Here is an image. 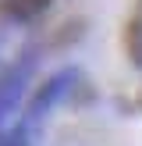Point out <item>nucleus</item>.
<instances>
[{
	"mask_svg": "<svg viewBox=\"0 0 142 146\" xmlns=\"http://www.w3.org/2000/svg\"><path fill=\"white\" fill-rule=\"evenodd\" d=\"M75 82H78V68H75V64H68V68H57L53 75H46V78H43V82L32 89V96H28L25 114H21V118L32 121V125H39V121L46 118V114L53 111L57 104H60V100H68V96H71Z\"/></svg>",
	"mask_w": 142,
	"mask_h": 146,
	"instance_id": "f257e3e1",
	"label": "nucleus"
},
{
	"mask_svg": "<svg viewBox=\"0 0 142 146\" xmlns=\"http://www.w3.org/2000/svg\"><path fill=\"white\" fill-rule=\"evenodd\" d=\"M32 68H36V54L25 50L18 61H11V68L0 75V132L7 128L11 114L21 107L25 100V89H28V78H32Z\"/></svg>",
	"mask_w": 142,
	"mask_h": 146,
	"instance_id": "f03ea898",
	"label": "nucleus"
},
{
	"mask_svg": "<svg viewBox=\"0 0 142 146\" xmlns=\"http://www.w3.org/2000/svg\"><path fill=\"white\" fill-rule=\"evenodd\" d=\"M53 0H0V14H4L11 25H32L36 18L50 11Z\"/></svg>",
	"mask_w": 142,
	"mask_h": 146,
	"instance_id": "7ed1b4c3",
	"label": "nucleus"
},
{
	"mask_svg": "<svg viewBox=\"0 0 142 146\" xmlns=\"http://www.w3.org/2000/svg\"><path fill=\"white\" fill-rule=\"evenodd\" d=\"M124 54H128V61L142 71V14L139 11H135L131 18H128V25H124Z\"/></svg>",
	"mask_w": 142,
	"mask_h": 146,
	"instance_id": "20e7f679",
	"label": "nucleus"
},
{
	"mask_svg": "<svg viewBox=\"0 0 142 146\" xmlns=\"http://www.w3.org/2000/svg\"><path fill=\"white\" fill-rule=\"evenodd\" d=\"M32 121L18 118L14 125H7L4 132H0V146H32Z\"/></svg>",
	"mask_w": 142,
	"mask_h": 146,
	"instance_id": "39448f33",
	"label": "nucleus"
},
{
	"mask_svg": "<svg viewBox=\"0 0 142 146\" xmlns=\"http://www.w3.org/2000/svg\"><path fill=\"white\" fill-rule=\"evenodd\" d=\"M135 11H139V14H142V0H139V7H135Z\"/></svg>",
	"mask_w": 142,
	"mask_h": 146,
	"instance_id": "423d86ee",
	"label": "nucleus"
}]
</instances>
